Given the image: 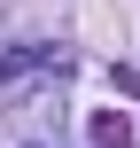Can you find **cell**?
I'll use <instances>...</instances> for the list:
<instances>
[{
  "label": "cell",
  "instance_id": "6da1fadb",
  "mask_svg": "<svg viewBox=\"0 0 140 148\" xmlns=\"http://www.w3.org/2000/svg\"><path fill=\"white\" fill-rule=\"evenodd\" d=\"M132 140V133H125V117H117V109H101V117H94V148H125Z\"/></svg>",
  "mask_w": 140,
  "mask_h": 148
}]
</instances>
